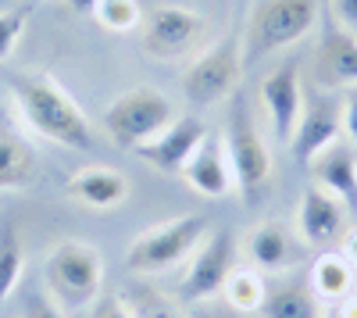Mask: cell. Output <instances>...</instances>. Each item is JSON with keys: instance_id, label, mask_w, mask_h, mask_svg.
I'll return each mask as SVG.
<instances>
[{"instance_id": "cell-1", "label": "cell", "mask_w": 357, "mask_h": 318, "mask_svg": "<svg viewBox=\"0 0 357 318\" xmlns=\"http://www.w3.org/2000/svg\"><path fill=\"white\" fill-rule=\"evenodd\" d=\"M11 97L18 119L36 136L57 143L68 151L93 147V129H89L86 111L68 97V90L47 72H22L11 82Z\"/></svg>"}, {"instance_id": "cell-2", "label": "cell", "mask_w": 357, "mask_h": 318, "mask_svg": "<svg viewBox=\"0 0 357 318\" xmlns=\"http://www.w3.org/2000/svg\"><path fill=\"white\" fill-rule=\"evenodd\" d=\"M318 22H321L318 0H257L247 18L243 61L250 65L275 50L301 43L307 33H314Z\"/></svg>"}, {"instance_id": "cell-3", "label": "cell", "mask_w": 357, "mask_h": 318, "mask_svg": "<svg viewBox=\"0 0 357 318\" xmlns=\"http://www.w3.org/2000/svg\"><path fill=\"white\" fill-rule=\"evenodd\" d=\"M43 279L50 297L61 308H89L100 297L104 257L93 243L61 240L43 262Z\"/></svg>"}, {"instance_id": "cell-4", "label": "cell", "mask_w": 357, "mask_h": 318, "mask_svg": "<svg viewBox=\"0 0 357 318\" xmlns=\"http://www.w3.org/2000/svg\"><path fill=\"white\" fill-rule=\"evenodd\" d=\"M204 236H207V218L204 215H178V218L158 222L151 229H143V233L129 243L126 265L136 275L168 272L178 262H186Z\"/></svg>"}, {"instance_id": "cell-5", "label": "cell", "mask_w": 357, "mask_h": 318, "mask_svg": "<svg viewBox=\"0 0 357 318\" xmlns=\"http://www.w3.org/2000/svg\"><path fill=\"white\" fill-rule=\"evenodd\" d=\"M172 122H175V107L154 86H132L122 97H114L104 111V129L114 147L122 151H136L139 143L154 139Z\"/></svg>"}, {"instance_id": "cell-6", "label": "cell", "mask_w": 357, "mask_h": 318, "mask_svg": "<svg viewBox=\"0 0 357 318\" xmlns=\"http://www.w3.org/2000/svg\"><path fill=\"white\" fill-rule=\"evenodd\" d=\"M243 68H247L243 40L225 36L222 43L190 57V65L183 72V90H186L190 104H197V107L218 104V100L236 93V86H240V79H243Z\"/></svg>"}, {"instance_id": "cell-7", "label": "cell", "mask_w": 357, "mask_h": 318, "mask_svg": "<svg viewBox=\"0 0 357 318\" xmlns=\"http://www.w3.org/2000/svg\"><path fill=\"white\" fill-rule=\"evenodd\" d=\"M225 154L232 165V179L243 197H257L268 183H272V154L264 147V136L257 132L247 104L232 93L229 122H225Z\"/></svg>"}, {"instance_id": "cell-8", "label": "cell", "mask_w": 357, "mask_h": 318, "mask_svg": "<svg viewBox=\"0 0 357 318\" xmlns=\"http://www.w3.org/2000/svg\"><path fill=\"white\" fill-rule=\"evenodd\" d=\"M207 22L193 8L161 4L139 22V47L154 61H190L204 43Z\"/></svg>"}, {"instance_id": "cell-9", "label": "cell", "mask_w": 357, "mask_h": 318, "mask_svg": "<svg viewBox=\"0 0 357 318\" xmlns=\"http://www.w3.org/2000/svg\"><path fill=\"white\" fill-rule=\"evenodd\" d=\"M236 268V240L232 229H207V236L197 243V250L190 254L186 272L178 279V297L190 304H204L215 301L222 294V286L229 279V272Z\"/></svg>"}, {"instance_id": "cell-10", "label": "cell", "mask_w": 357, "mask_h": 318, "mask_svg": "<svg viewBox=\"0 0 357 318\" xmlns=\"http://www.w3.org/2000/svg\"><path fill=\"white\" fill-rule=\"evenodd\" d=\"M343 132V97L336 90H318L304 97L301 104V119L289 136V154L296 165H307L321 147H329L333 139H340Z\"/></svg>"}, {"instance_id": "cell-11", "label": "cell", "mask_w": 357, "mask_h": 318, "mask_svg": "<svg viewBox=\"0 0 357 318\" xmlns=\"http://www.w3.org/2000/svg\"><path fill=\"white\" fill-rule=\"evenodd\" d=\"M347 233H350V208L329 190L311 183L301 193V208H296V236H301V243L314 250H333L336 243H343Z\"/></svg>"}, {"instance_id": "cell-12", "label": "cell", "mask_w": 357, "mask_h": 318, "mask_svg": "<svg viewBox=\"0 0 357 318\" xmlns=\"http://www.w3.org/2000/svg\"><path fill=\"white\" fill-rule=\"evenodd\" d=\"M314 82L321 90L357 86V36L347 33L333 15H321V36L314 50Z\"/></svg>"}, {"instance_id": "cell-13", "label": "cell", "mask_w": 357, "mask_h": 318, "mask_svg": "<svg viewBox=\"0 0 357 318\" xmlns=\"http://www.w3.org/2000/svg\"><path fill=\"white\" fill-rule=\"evenodd\" d=\"M261 104L272 119V129H275V139L289 143L293 129H296V119H301V104H304V90H301V65L296 61H282L275 65L261 79Z\"/></svg>"}, {"instance_id": "cell-14", "label": "cell", "mask_w": 357, "mask_h": 318, "mask_svg": "<svg viewBox=\"0 0 357 318\" xmlns=\"http://www.w3.org/2000/svg\"><path fill=\"white\" fill-rule=\"evenodd\" d=\"M247 254L257 272H272V275H282V272H293L304 257V243L296 236V229H289L286 222H257L250 233H247Z\"/></svg>"}, {"instance_id": "cell-15", "label": "cell", "mask_w": 357, "mask_h": 318, "mask_svg": "<svg viewBox=\"0 0 357 318\" xmlns=\"http://www.w3.org/2000/svg\"><path fill=\"white\" fill-rule=\"evenodd\" d=\"M207 136V126L200 119H175L168 129H161L154 139L139 143L132 151L139 161H146L151 168L161 172H183V165L193 158V151L200 147V139Z\"/></svg>"}, {"instance_id": "cell-16", "label": "cell", "mask_w": 357, "mask_h": 318, "mask_svg": "<svg viewBox=\"0 0 357 318\" xmlns=\"http://www.w3.org/2000/svg\"><path fill=\"white\" fill-rule=\"evenodd\" d=\"M36 176H40L36 147L22 136L11 114L0 107V193H22L36 183Z\"/></svg>"}, {"instance_id": "cell-17", "label": "cell", "mask_w": 357, "mask_h": 318, "mask_svg": "<svg viewBox=\"0 0 357 318\" xmlns=\"http://www.w3.org/2000/svg\"><path fill=\"white\" fill-rule=\"evenodd\" d=\"M307 168H311L314 186L340 197L350 208V215H357V154L347 139H333L329 147H321L307 161Z\"/></svg>"}, {"instance_id": "cell-18", "label": "cell", "mask_w": 357, "mask_h": 318, "mask_svg": "<svg viewBox=\"0 0 357 318\" xmlns=\"http://www.w3.org/2000/svg\"><path fill=\"white\" fill-rule=\"evenodd\" d=\"M183 183H186L190 190H197L200 197H211V200H215V197H225V193L236 186L222 136L207 132V136L200 139V147L193 151V158L183 165Z\"/></svg>"}, {"instance_id": "cell-19", "label": "cell", "mask_w": 357, "mask_h": 318, "mask_svg": "<svg viewBox=\"0 0 357 318\" xmlns=\"http://www.w3.org/2000/svg\"><path fill=\"white\" fill-rule=\"evenodd\" d=\"M65 193L82 208L111 211V208H118L129 197V179L118 168H111V165H86L68 179Z\"/></svg>"}, {"instance_id": "cell-20", "label": "cell", "mask_w": 357, "mask_h": 318, "mask_svg": "<svg viewBox=\"0 0 357 318\" xmlns=\"http://www.w3.org/2000/svg\"><path fill=\"white\" fill-rule=\"evenodd\" d=\"M261 315L264 318H321V301L311 290L307 275L293 268V272L275 275V282L268 286Z\"/></svg>"}, {"instance_id": "cell-21", "label": "cell", "mask_w": 357, "mask_h": 318, "mask_svg": "<svg viewBox=\"0 0 357 318\" xmlns=\"http://www.w3.org/2000/svg\"><path fill=\"white\" fill-rule=\"evenodd\" d=\"M307 282H311V290L318 294L321 304H340L354 294V286H357V268L354 262L343 254V250H321L314 257V265L307 272Z\"/></svg>"}, {"instance_id": "cell-22", "label": "cell", "mask_w": 357, "mask_h": 318, "mask_svg": "<svg viewBox=\"0 0 357 318\" xmlns=\"http://www.w3.org/2000/svg\"><path fill=\"white\" fill-rule=\"evenodd\" d=\"M25 272V243L11 218H0V304H4L22 282Z\"/></svg>"}, {"instance_id": "cell-23", "label": "cell", "mask_w": 357, "mask_h": 318, "mask_svg": "<svg viewBox=\"0 0 357 318\" xmlns=\"http://www.w3.org/2000/svg\"><path fill=\"white\" fill-rule=\"evenodd\" d=\"M264 294H268V282L261 279L257 268H232L225 286H222V297L232 311H240V315H254L261 311L264 304Z\"/></svg>"}, {"instance_id": "cell-24", "label": "cell", "mask_w": 357, "mask_h": 318, "mask_svg": "<svg viewBox=\"0 0 357 318\" xmlns=\"http://www.w3.org/2000/svg\"><path fill=\"white\" fill-rule=\"evenodd\" d=\"M93 18L107 33H132L143 22V11H139V0H97Z\"/></svg>"}, {"instance_id": "cell-25", "label": "cell", "mask_w": 357, "mask_h": 318, "mask_svg": "<svg viewBox=\"0 0 357 318\" xmlns=\"http://www.w3.org/2000/svg\"><path fill=\"white\" fill-rule=\"evenodd\" d=\"M29 15H33L29 4H22V8H0V61H8L11 50L18 47L25 25H29Z\"/></svg>"}, {"instance_id": "cell-26", "label": "cell", "mask_w": 357, "mask_h": 318, "mask_svg": "<svg viewBox=\"0 0 357 318\" xmlns=\"http://www.w3.org/2000/svg\"><path fill=\"white\" fill-rule=\"evenodd\" d=\"M129 308H132L136 318H183V315H178V308L168 297L151 294L146 286H139V290H136V297L129 301Z\"/></svg>"}, {"instance_id": "cell-27", "label": "cell", "mask_w": 357, "mask_h": 318, "mask_svg": "<svg viewBox=\"0 0 357 318\" xmlns=\"http://www.w3.org/2000/svg\"><path fill=\"white\" fill-rule=\"evenodd\" d=\"M22 318H65V308L50 294H29L22 304Z\"/></svg>"}, {"instance_id": "cell-28", "label": "cell", "mask_w": 357, "mask_h": 318, "mask_svg": "<svg viewBox=\"0 0 357 318\" xmlns=\"http://www.w3.org/2000/svg\"><path fill=\"white\" fill-rule=\"evenodd\" d=\"M89 318H136V315H132V308L122 294H104V297L93 301V315Z\"/></svg>"}, {"instance_id": "cell-29", "label": "cell", "mask_w": 357, "mask_h": 318, "mask_svg": "<svg viewBox=\"0 0 357 318\" xmlns=\"http://www.w3.org/2000/svg\"><path fill=\"white\" fill-rule=\"evenodd\" d=\"M343 129L357 143V86H347V93H343Z\"/></svg>"}, {"instance_id": "cell-30", "label": "cell", "mask_w": 357, "mask_h": 318, "mask_svg": "<svg viewBox=\"0 0 357 318\" xmlns=\"http://www.w3.org/2000/svg\"><path fill=\"white\" fill-rule=\"evenodd\" d=\"M336 22L347 29V33H357V0H329Z\"/></svg>"}, {"instance_id": "cell-31", "label": "cell", "mask_w": 357, "mask_h": 318, "mask_svg": "<svg viewBox=\"0 0 357 318\" xmlns=\"http://www.w3.org/2000/svg\"><path fill=\"white\" fill-rule=\"evenodd\" d=\"M190 318H243L240 311H232L229 304L225 308H215L211 301H204V304H193V315Z\"/></svg>"}, {"instance_id": "cell-32", "label": "cell", "mask_w": 357, "mask_h": 318, "mask_svg": "<svg viewBox=\"0 0 357 318\" xmlns=\"http://www.w3.org/2000/svg\"><path fill=\"white\" fill-rule=\"evenodd\" d=\"M333 318H357V297L350 294L347 301H340L336 311H333Z\"/></svg>"}, {"instance_id": "cell-33", "label": "cell", "mask_w": 357, "mask_h": 318, "mask_svg": "<svg viewBox=\"0 0 357 318\" xmlns=\"http://www.w3.org/2000/svg\"><path fill=\"white\" fill-rule=\"evenodd\" d=\"M340 250L350 257V262H354V268H357V229H350V233L343 236V243H340Z\"/></svg>"}, {"instance_id": "cell-34", "label": "cell", "mask_w": 357, "mask_h": 318, "mask_svg": "<svg viewBox=\"0 0 357 318\" xmlns=\"http://www.w3.org/2000/svg\"><path fill=\"white\" fill-rule=\"evenodd\" d=\"M65 4H68L75 15H93V11H97V0H65Z\"/></svg>"}, {"instance_id": "cell-35", "label": "cell", "mask_w": 357, "mask_h": 318, "mask_svg": "<svg viewBox=\"0 0 357 318\" xmlns=\"http://www.w3.org/2000/svg\"><path fill=\"white\" fill-rule=\"evenodd\" d=\"M0 4H8V0H0Z\"/></svg>"}]
</instances>
